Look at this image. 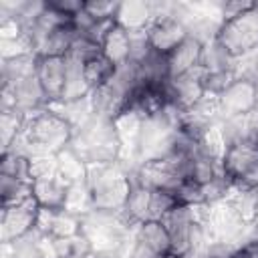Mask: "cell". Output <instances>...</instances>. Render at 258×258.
<instances>
[{
	"label": "cell",
	"instance_id": "obj_6",
	"mask_svg": "<svg viewBox=\"0 0 258 258\" xmlns=\"http://www.w3.org/2000/svg\"><path fill=\"white\" fill-rule=\"evenodd\" d=\"M36 81L40 89L46 95L48 105L62 101L67 77H69V62L67 56H50V54H38L36 58Z\"/></svg>",
	"mask_w": 258,
	"mask_h": 258
},
{
	"label": "cell",
	"instance_id": "obj_3",
	"mask_svg": "<svg viewBox=\"0 0 258 258\" xmlns=\"http://www.w3.org/2000/svg\"><path fill=\"white\" fill-rule=\"evenodd\" d=\"M171 254V236L159 220L143 222L133 230L129 258H167Z\"/></svg>",
	"mask_w": 258,
	"mask_h": 258
},
{
	"label": "cell",
	"instance_id": "obj_26",
	"mask_svg": "<svg viewBox=\"0 0 258 258\" xmlns=\"http://www.w3.org/2000/svg\"><path fill=\"white\" fill-rule=\"evenodd\" d=\"M117 10H119V2H111V0H91V2H85V12L95 22L115 20Z\"/></svg>",
	"mask_w": 258,
	"mask_h": 258
},
{
	"label": "cell",
	"instance_id": "obj_15",
	"mask_svg": "<svg viewBox=\"0 0 258 258\" xmlns=\"http://www.w3.org/2000/svg\"><path fill=\"white\" fill-rule=\"evenodd\" d=\"M0 198H2V208L24 204L32 200V181L0 175Z\"/></svg>",
	"mask_w": 258,
	"mask_h": 258
},
{
	"label": "cell",
	"instance_id": "obj_28",
	"mask_svg": "<svg viewBox=\"0 0 258 258\" xmlns=\"http://www.w3.org/2000/svg\"><path fill=\"white\" fill-rule=\"evenodd\" d=\"M46 4H48V8H52L54 12L62 14L69 20H73L85 8V2L83 0H48Z\"/></svg>",
	"mask_w": 258,
	"mask_h": 258
},
{
	"label": "cell",
	"instance_id": "obj_8",
	"mask_svg": "<svg viewBox=\"0 0 258 258\" xmlns=\"http://www.w3.org/2000/svg\"><path fill=\"white\" fill-rule=\"evenodd\" d=\"M67 196H69V183L58 175L32 181V198L40 208L62 210L67 206Z\"/></svg>",
	"mask_w": 258,
	"mask_h": 258
},
{
	"label": "cell",
	"instance_id": "obj_10",
	"mask_svg": "<svg viewBox=\"0 0 258 258\" xmlns=\"http://www.w3.org/2000/svg\"><path fill=\"white\" fill-rule=\"evenodd\" d=\"M151 20H153V14H151V4L149 2H139V0L119 2L115 22L119 26H123L125 30H129V32L147 30Z\"/></svg>",
	"mask_w": 258,
	"mask_h": 258
},
{
	"label": "cell",
	"instance_id": "obj_29",
	"mask_svg": "<svg viewBox=\"0 0 258 258\" xmlns=\"http://www.w3.org/2000/svg\"><path fill=\"white\" fill-rule=\"evenodd\" d=\"M97 258H117L115 254H97Z\"/></svg>",
	"mask_w": 258,
	"mask_h": 258
},
{
	"label": "cell",
	"instance_id": "obj_1",
	"mask_svg": "<svg viewBox=\"0 0 258 258\" xmlns=\"http://www.w3.org/2000/svg\"><path fill=\"white\" fill-rule=\"evenodd\" d=\"M22 135L26 139V149H24L26 157L42 155V153L56 155L71 145L75 129L64 117H60L56 111H52L46 105L44 109H38L26 117Z\"/></svg>",
	"mask_w": 258,
	"mask_h": 258
},
{
	"label": "cell",
	"instance_id": "obj_12",
	"mask_svg": "<svg viewBox=\"0 0 258 258\" xmlns=\"http://www.w3.org/2000/svg\"><path fill=\"white\" fill-rule=\"evenodd\" d=\"M79 32L73 26V22H64L58 28H54L38 46V54H50V56H67L73 42L77 40Z\"/></svg>",
	"mask_w": 258,
	"mask_h": 258
},
{
	"label": "cell",
	"instance_id": "obj_11",
	"mask_svg": "<svg viewBox=\"0 0 258 258\" xmlns=\"http://www.w3.org/2000/svg\"><path fill=\"white\" fill-rule=\"evenodd\" d=\"M101 52L115 64L121 67L125 62H129L131 58V34L129 30H125L123 26H119L117 22L109 28L103 44H101Z\"/></svg>",
	"mask_w": 258,
	"mask_h": 258
},
{
	"label": "cell",
	"instance_id": "obj_5",
	"mask_svg": "<svg viewBox=\"0 0 258 258\" xmlns=\"http://www.w3.org/2000/svg\"><path fill=\"white\" fill-rule=\"evenodd\" d=\"M38 212H40V206L36 204L34 198L24 202V204H18V206L2 208V220H0L2 242L4 244H14L16 240L34 232Z\"/></svg>",
	"mask_w": 258,
	"mask_h": 258
},
{
	"label": "cell",
	"instance_id": "obj_17",
	"mask_svg": "<svg viewBox=\"0 0 258 258\" xmlns=\"http://www.w3.org/2000/svg\"><path fill=\"white\" fill-rule=\"evenodd\" d=\"M200 149L204 155H208L210 159H214L216 163H222L226 151H228V141H226V135H224V129H222V123H212L204 135L200 137L198 141Z\"/></svg>",
	"mask_w": 258,
	"mask_h": 258
},
{
	"label": "cell",
	"instance_id": "obj_16",
	"mask_svg": "<svg viewBox=\"0 0 258 258\" xmlns=\"http://www.w3.org/2000/svg\"><path fill=\"white\" fill-rule=\"evenodd\" d=\"M200 67L206 73H220V71H234V58L224 50V46L214 38L204 44Z\"/></svg>",
	"mask_w": 258,
	"mask_h": 258
},
{
	"label": "cell",
	"instance_id": "obj_27",
	"mask_svg": "<svg viewBox=\"0 0 258 258\" xmlns=\"http://www.w3.org/2000/svg\"><path fill=\"white\" fill-rule=\"evenodd\" d=\"M236 81V73L234 71H220V73H206L204 77V89L206 93H214L220 95L228 85H232Z\"/></svg>",
	"mask_w": 258,
	"mask_h": 258
},
{
	"label": "cell",
	"instance_id": "obj_20",
	"mask_svg": "<svg viewBox=\"0 0 258 258\" xmlns=\"http://www.w3.org/2000/svg\"><path fill=\"white\" fill-rule=\"evenodd\" d=\"M36 58H38V54H22V56H16V58L2 60V81L14 85L22 79L34 77Z\"/></svg>",
	"mask_w": 258,
	"mask_h": 258
},
{
	"label": "cell",
	"instance_id": "obj_19",
	"mask_svg": "<svg viewBox=\"0 0 258 258\" xmlns=\"http://www.w3.org/2000/svg\"><path fill=\"white\" fill-rule=\"evenodd\" d=\"M147 117H143L141 113H137L135 109H125L123 113H119L115 119H113V125H115V131H117V137L123 145L131 143L135 147V141L139 137V131H141V125Z\"/></svg>",
	"mask_w": 258,
	"mask_h": 258
},
{
	"label": "cell",
	"instance_id": "obj_7",
	"mask_svg": "<svg viewBox=\"0 0 258 258\" xmlns=\"http://www.w3.org/2000/svg\"><path fill=\"white\" fill-rule=\"evenodd\" d=\"M189 36V30L185 22H181L175 16H159L153 18L147 26V40L149 46L159 54H171L185 38Z\"/></svg>",
	"mask_w": 258,
	"mask_h": 258
},
{
	"label": "cell",
	"instance_id": "obj_21",
	"mask_svg": "<svg viewBox=\"0 0 258 258\" xmlns=\"http://www.w3.org/2000/svg\"><path fill=\"white\" fill-rule=\"evenodd\" d=\"M26 113H22L20 109L14 111H2L0 115V133H2V147L4 151L10 149V145L14 143V139L24 131L26 125ZM2 151V153H4Z\"/></svg>",
	"mask_w": 258,
	"mask_h": 258
},
{
	"label": "cell",
	"instance_id": "obj_24",
	"mask_svg": "<svg viewBox=\"0 0 258 258\" xmlns=\"http://www.w3.org/2000/svg\"><path fill=\"white\" fill-rule=\"evenodd\" d=\"M177 204L173 191H161L151 189V208H149V220H161L167 212H171Z\"/></svg>",
	"mask_w": 258,
	"mask_h": 258
},
{
	"label": "cell",
	"instance_id": "obj_4",
	"mask_svg": "<svg viewBox=\"0 0 258 258\" xmlns=\"http://www.w3.org/2000/svg\"><path fill=\"white\" fill-rule=\"evenodd\" d=\"M218 99H220V121L244 117L258 105L256 85L250 79L236 77V81L228 85L218 95Z\"/></svg>",
	"mask_w": 258,
	"mask_h": 258
},
{
	"label": "cell",
	"instance_id": "obj_23",
	"mask_svg": "<svg viewBox=\"0 0 258 258\" xmlns=\"http://www.w3.org/2000/svg\"><path fill=\"white\" fill-rule=\"evenodd\" d=\"M30 159V179H42V177H52L56 175L58 163L54 153H42V155H32Z\"/></svg>",
	"mask_w": 258,
	"mask_h": 258
},
{
	"label": "cell",
	"instance_id": "obj_18",
	"mask_svg": "<svg viewBox=\"0 0 258 258\" xmlns=\"http://www.w3.org/2000/svg\"><path fill=\"white\" fill-rule=\"evenodd\" d=\"M83 234V216L67 208L54 210L48 238H75Z\"/></svg>",
	"mask_w": 258,
	"mask_h": 258
},
{
	"label": "cell",
	"instance_id": "obj_14",
	"mask_svg": "<svg viewBox=\"0 0 258 258\" xmlns=\"http://www.w3.org/2000/svg\"><path fill=\"white\" fill-rule=\"evenodd\" d=\"M56 163H58L56 175L60 179H64L69 185L77 183V181H87V163L71 147L56 153Z\"/></svg>",
	"mask_w": 258,
	"mask_h": 258
},
{
	"label": "cell",
	"instance_id": "obj_22",
	"mask_svg": "<svg viewBox=\"0 0 258 258\" xmlns=\"http://www.w3.org/2000/svg\"><path fill=\"white\" fill-rule=\"evenodd\" d=\"M0 175H8V177L32 181L30 179V159L26 155H20V153H14V151L2 153Z\"/></svg>",
	"mask_w": 258,
	"mask_h": 258
},
{
	"label": "cell",
	"instance_id": "obj_2",
	"mask_svg": "<svg viewBox=\"0 0 258 258\" xmlns=\"http://www.w3.org/2000/svg\"><path fill=\"white\" fill-rule=\"evenodd\" d=\"M216 40L234 60L258 50V4L254 2L248 10L222 20Z\"/></svg>",
	"mask_w": 258,
	"mask_h": 258
},
{
	"label": "cell",
	"instance_id": "obj_13",
	"mask_svg": "<svg viewBox=\"0 0 258 258\" xmlns=\"http://www.w3.org/2000/svg\"><path fill=\"white\" fill-rule=\"evenodd\" d=\"M115 73H117V67L103 52L97 54V56H93V58H89L83 64V75H85V81L91 87V91L107 85L115 77Z\"/></svg>",
	"mask_w": 258,
	"mask_h": 258
},
{
	"label": "cell",
	"instance_id": "obj_25",
	"mask_svg": "<svg viewBox=\"0 0 258 258\" xmlns=\"http://www.w3.org/2000/svg\"><path fill=\"white\" fill-rule=\"evenodd\" d=\"M173 194H175V200H177L179 206H187V208H191V206L206 204L204 187H202L200 183H196V181H189V179L181 181V185H179Z\"/></svg>",
	"mask_w": 258,
	"mask_h": 258
},
{
	"label": "cell",
	"instance_id": "obj_9",
	"mask_svg": "<svg viewBox=\"0 0 258 258\" xmlns=\"http://www.w3.org/2000/svg\"><path fill=\"white\" fill-rule=\"evenodd\" d=\"M204 44L196 40L194 36H187L171 54H167V67H169V79H177L194 69L200 67Z\"/></svg>",
	"mask_w": 258,
	"mask_h": 258
}]
</instances>
